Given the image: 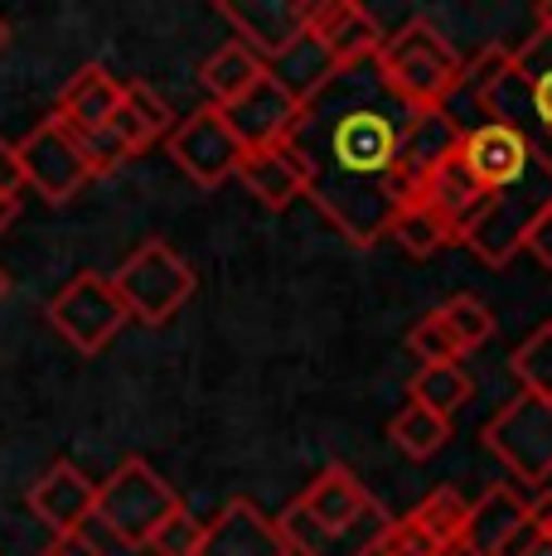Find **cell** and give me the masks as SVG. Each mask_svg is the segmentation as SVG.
<instances>
[{"instance_id":"obj_1","label":"cell","mask_w":552,"mask_h":556,"mask_svg":"<svg viewBox=\"0 0 552 556\" xmlns=\"http://www.w3.org/2000/svg\"><path fill=\"white\" fill-rule=\"evenodd\" d=\"M388 528V508L344 465H325L276 518L291 556H378Z\"/></svg>"},{"instance_id":"obj_2","label":"cell","mask_w":552,"mask_h":556,"mask_svg":"<svg viewBox=\"0 0 552 556\" xmlns=\"http://www.w3.org/2000/svg\"><path fill=\"white\" fill-rule=\"evenodd\" d=\"M378 83L402 112H441L455 98L461 83V53L446 45V35L431 20H407L398 35H384V49L374 53Z\"/></svg>"},{"instance_id":"obj_3","label":"cell","mask_w":552,"mask_h":556,"mask_svg":"<svg viewBox=\"0 0 552 556\" xmlns=\"http://www.w3.org/2000/svg\"><path fill=\"white\" fill-rule=\"evenodd\" d=\"M543 223H552V175L543 160L534 155V165H528V175L518 179V185L490 194L485 213L471 223V232H465V248L480 256L485 266L504 271V266L538 238Z\"/></svg>"},{"instance_id":"obj_4","label":"cell","mask_w":552,"mask_h":556,"mask_svg":"<svg viewBox=\"0 0 552 556\" xmlns=\"http://www.w3.org/2000/svg\"><path fill=\"white\" fill-rule=\"evenodd\" d=\"M116 301H122L126 319H141V325H165L195 295V266L185 262L170 242L151 238L141 242L122 266L108 276Z\"/></svg>"},{"instance_id":"obj_5","label":"cell","mask_w":552,"mask_h":556,"mask_svg":"<svg viewBox=\"0 0 552 556\" xmlns=\"http://www.w3.org/2000/svg\"><path fill=\"white\" fill-rule=\"evenodd\" d=\"M175 508H185L179 494L146 465L141 455L122 459V465L98 484V498H92V518H98L122 547H146L151 532L161 528Z\"/></svg>"},{"instance_id":"obj_6","label":"cell","mask_w":552,"mask_h":556,"mask_svg":"<svg viewBox=\"0 0 552 556\" xmlns=\"http://www.w3.org/2000/svg\"><path fill=\"white\" fill-rule=\"evenodd\" d=\"M398 136L402 122H392L378 106H349L325 131L335 175H315L311 185H384L398 169Z\"/></svg>"},{"instance_id":"obj_7","label":"cell","mask_w":552,"mask_h":556,"mask_svg":"<svg viewBox=\"0 0 552 556\" xmlns=\"http://www.w3.org/2000/svg\"><path fill=\"white\" fill-rule=\"evenodd\" d=\"M480 445L528 489H543L552 479V402L534 397V392H514L480 426Z\"/></svg>"},{"instance_id":"obj_8","label":"cell","mask_w":552,"mask_h":556,"mask_svg":"<svg viewBox=\"0 0 552 556\" xmlns=\"http://www.w3.org/2000/svg\"><path fill=\"white\" fill-rule=\"evenodd\" d=\"M45 315H49V325L59 329L63 344L88 358L102 354L126 325V309L116 301L112 281L98 271H78L68 286H59L54 301L45 305Z\"/></svg>"},{"instance_id":"obj_9","label":"cell","mask_w":552,"mask_h":556,"mask_svg":"<svg viewBox=\"0 0 552 556\" xmlns=\"http://www.w3.org/2000/svg\"><path fill=\"white\" fill-rule=\"evenodd\" d=\"M15 155H20V169H25V189H35L45 203H68L92 179L83 141L59 116H45L25 141H15Z\"/></svg>"},{"instance_id":"obj_10","label":"cell","mask_w":552,"mask_h":556,"mask_svg":"<svg viewBox=\"0 0 552 556\" xmlns=\"http://www.w3.org/2000/svg\"><path fill=\"white\" fill-rule=\"evenodd\" d=\"M165 146H170V160H175L199 189H218L223 179L238 175L242 146H238V136L228 131V122H223L218 106H199V112H189L185 122L165 136Z\"/></svg>"},{"instance_id":"obj_11","label":"cell","mask_w":552,"mask_h":556,"mask_svg":"<svg viewBox=\"0 0 552 556\" xmlns=\"http://www.w3.org/2000/svg\"><path fill=\"white\" fill-rule=\"evenodd\" d=\"M223 122H228V131L238 136L242 151H267V146H286L296 141V136L305 131V122H311V112H305L301 102H291L281 88L262 73L258 83H252L248 92H242L238 102L218 106Z\"/></svg>"},{"instance_id":"obj_12","label":"cell","mask_w":552,"mask_h":556,"mask_svg":"<svg viewBox=\"0 0 552 556\" xmlns=\"http://www.w3.org/2000/svg\"><path fill=\"white\" fill-rule=\"evenodd\" d=\"M461 160L485 194H499V189L518 185V179L528 175V165H534V141H528L524 126L480 122V126H465Z\"/></svg>"},{"instance_id":"obj_13","label":"cell","mask_w":552,"mask_h":556,"mask_svg":"<svg viewBox=\"0 0 552 556\" xmlns=\"http://www.w3.org/2000/svg\"><path fill=\"white\" fill-rule=\"evenodd\" d=\"M29 513L54 532L59 542H78L92 522V498H98V484L83 475L73 459H54L45 475L29 484Z\"/></svg>"},{"instance_id":"obj_14","label":"cell","mask_w":552,"mask_h":556,"mask_svg":"<svg viewBox=\"0 0 552 556\" xmlns=\"http://www.w3.org/2000/svg\"><path fill=\"white\" fill-rule=\"evenodd\" d=\"M305 35L325 49V59H330L339 73L359 68V63H368L384 49V25H378L364 5H354V0H321V5H311Z\"/></svg>"},{"instance_id":"obj_15","label":"cell","mask_w":552,"mask_h":556,"mask_svg":"<svg viewBox=\"0 0 552 556\" xmlns=\"http://www.w3.org/2000/svg\"><path fill=\"white\" fill-rule=\"evenodd\" d=\"M238 179L262 208H291L301 194H311L315 179V155L301 141L267 146V151H242Z\"/></svg>"},{"instance_id":"obj_16","label":"cell","mask_w":552,"mask_h":556,"mask_svg":"<svg viewBox=\"0 0 552 556\" xmlns=\"http://www.w3.org/2000/svg\"><path fill=\"white\" fill-rule=\"evenodd\" d=\"M538 522V504L524 498V489L514 484H494L485 489L480 498L465 513V532H461V547L471 556H504L514 547V538L524 528Z\"/></svg>"},{"instance_id":"obj_17","label":"cell","mask_w":552,"mask_h":556,"mask_svg":"<svg viewBox=\"0 0 552 556\" xmlns=\"http://www.w3.org/2000/svg\"><path fill=\"white\" fill-rule=\"evenodd\" d=\"M218 15L233 25L242 49H252L262 63H272L281 49H291L305 35L311 5L301 0H223Z\"/></svg>"},{"instance_id":"obj_18","label":"cell","mask_w":552,"mask_h":556,"mask_svg":"<svg viewBox=\"0 0 552 556\" xmlns=\"http://www.w3.org/2000/svg\"><path fill=\"white\" fill-rule=\"evenodd\" d=\"M199 556H291V547L276 532V518H267L252 498H228L214 522H204Z\"/></svg>"},{"instance_id":"obj_19","label":"cell","mask_w":552,"mask_h":556,"mask_svg":"<svg viewBox=\"0 0 552 556\" xmlns=\"http://www.w3.org/2000/svg\"><path fill=\"white\" fill-rule=\"evenodd\" d=\"M412 199L427 203L431 213H441L461 242H465V232H471V223L485 213V203H490V194H485V189L471 179V169H465L461 151H451L446 160H437V165H431L427 175L412 185Z\"/></svg>"},{"instance_id":"obj_20","label":"cell","mask_w":552,"mask_h":556,"mask_svg":"<svg viewBox=\"0 0 552 556\" xmlns=\"http://www.w3.org/2000/svg\"><path fill=\"white\" fill-rule=\"evenodd\" d=\"M116 106H122V83H116L102 63H88V68H78L68 83H63L54 116L73 136H92L112 122Z\"/></svg>"},{"instance_id":"obj_21","label":"cell","mask_w":552,"mask_h":556,"mask_svg":"<svg viewBox=\"0 0 552 556\" xmlns=\"http://www.w3.org/2000/svg\"><path fill=\"white\" fill-rule=\"evenodd\" d=\"M461 136H465V126L451 116V106H441V112H412L398 136V169L417 185L437 160L461 151Z\"/></svg>"},{"instance_id":"obj_22","label":"cell","mask_w":552,"mask_h":556,"mask_svg":"<svg viewBox=\"0 0 552 556\" xmlns=\"http://www.w3.org/2000/svg\"><path fill=\"white\" fill-rule=\"evenodd\" d=\"M267 78H272L291 102H301L305 112H311V102L321 98V92L339 78V68H335L330 59H325V49L315 45L311 35H301L291 49H281V53H276V59L267 63Z\"/></svg>"},{"instance_id":"obj_23","label":"cell","mask_w":552,"mask_h":556,"mask_svg":"<svg viewBox=\"0 0 552 556\" xmlns=\"http://www.w3.org/2000/svg\"><path fill=\"white\" fill-rule=\"evenodd\" d=\"M262 73H267V63L233 39V45L214 49V59H204V68H199V83H204V92L214 98L209 106H228V102H238L242 92H248L252 83L262 78Z\"/></svg>"},{"instance_id":"obj_24","label":"cell","mask_w":552,"mask_h":556,"mask_svg":"<svg viewBox=\"0 0 552 556\" xmlns=\"http://www.w3.org/2000/svg\"><path fill=\"white\" fill-rule=\"evenodd\" d=\"M388 238L398 242L407 256H431V252L455 248V242H461L451 232V223H446L441 213H431L427 203H417V199L398 203V213L388 218Z\"/></svg>"},{"instance_id":"obj_25","label":"cell","mask_w":552,"mask_h":556,"mask_svg":"<svg viewBox=\"0 0 552 556\" xmlns=\"http://www.w3.org/2000/svg\"><path fill=\"white\" fill-rule=\"evenodd\" d=\"M471 397H475V382L461 363H431V368H417V378L407 382V402L427 406V412L446 416V421Z\"/></svg>"},{"instance_id":"obj_26","label":"cell","mask_w":552,"mask_h":556,"mask_svg":"<svg viewBox=\"0 0 552 556\" xmlns=\"http://www.w3.org/2000/svg\"><path fill=\"white\" fill-rule=\"evenodd\" d=\"M431 315L441 319V329L455 339V349L461 354H475V349H485L494 339V329H499V319H494V309L480 301V295H471V291H461V295H451V301H441Z\"/></svg>"},{"instance_id":"obj_27","label":"cell","mask_w":552,"mask_h":556,"mask_svg":"<svg viewBox=\"0 0 552 556\" xmlns=\"http://www.w3.org/2000/svg\"><path fill=\"white\" fill-rule=\"evenodd\" d=\"M514 78H524L528 88V106H534L543 136H552V39L534 35L524 49H514Z\"/></svg>"},{"instance_id":"obj_28","label":"cell","mask_w":552,"mask_h":556,"mask_svg":"<svg viewBox=\"0 0 552 556\" xmlns=\"http://www.w3.org/2000/svg\"><path fill=\"white\" fill-rule=\"evenodd\" d=\"M388 435H392V445H398L407 459H431L446 441H451V421L437 416V412H427V406L407 402L398 416H392Z\"/></svg>"},{"instance_id":"obj_29","label":"cell","mask_w":552,"mask_h":556,"mask_svg":"<svg viewBox=\"0 0 552 556\" xmlns=\"http://www.w3.org/2000/svg\"><path fill=\"white\" fill-rule=\"evenodd\" d=\"M509 68H514V49L485 45L471 63H461V83H455V98H471L475 106H485V112H490V102H494L499 83L509 78Z\"/></svg>"},{"instance_id":"obj_30","label":"cell","mask_w":552,"mask_h":556,"mask_svg":"<svg viewBox=\"0 0 552 556\" xmlns=\"http://www.w3.org/2000/svg\"><path fill=\"white\" fill-rule=\"evenodd\" d=\"M509 372L518 378V392H534V397L552 402V319L538 325L534 334L509 354Z\"/></svg>"},{"instance_id":"obj_31","label":"cell","mask_w":552,"mask_h":556,"mask_svg":"<svg viewBox=\"0 0 552 556\" xmlns=\"http://www.w3.org/2000/svg\"><path fill=\"white\" fill-rule=\"evenodd\" d=\"M465 513H471V504H465L455 489H431L427 498H422L417 508L407 513L412 522H417L422 532H427L431 542H441V547H455L465 532Z\"/></svg>"},{"instance_id":"obj_32","label":"cell","mask_w":552,"mask_h":556,"mask_svg":"<svg viewBox=\"0 0 552 556\" xmlns=\"http://www.w3.org/2000/svg\"><path fill=\"white\" fill-rule=\"evenodd\" d=\"M199 538H204V522H199L189 508H175L161 528L151 532L146 552H155V556H199Z\"/></svg>"},{"instance_id":"obj_33","label":"cell","mask_w":552,"mask_h":556,"mask_svg":"<svg viewBox=\"0 0 552 556\" xmlns=\"http://www.w3.org/2000/svg\"><path fill=\"white\" fill-rule=\"evenodd\" d=\"M407 354L422 363V368H431V363H461L465 354L455 349V339L441 329V319L437 315H427V319H417V325L407 329Z\"/></svg>"},{"instance_id":"obj_34","label":"cell","mask_w":552,"mask_h":556,"mask_svg":"<svg viewBox=\"0 0 552 556\" xmlns=\"http://www.w3.org/2000/svg\"><path fill=\"white\" fill-rule=\"evenodd\" d=\"M122 106H126V112H131L151 136H170V131H175V116H170L165 98H161L155 88H146V83H122Z\"/></svg>"},{"instance_id":"obj_35","label":"cell","mask_w":552,"mask_h":556,"mask_svg":"<svg viewBox=\"0 0 552 556\" xmlns=\"http://www.w3.org/2000/svg\"><path fill=\"white\" fill-rule=\"evenodd\" d=\"M455 547H461V542H455ZM446 552H451V547L431 542L427 532H422L412 518H392V528H388L384 547H378V556H446Z\"/></svg>"},{"instance_id":"obj_36","label":"cell","mask_w":552,"mask_h":556,"mask_svg":"<svg viewBox=\"0 0 552 556\" xmlns=\"http://www.w3.org/2000/svg\"><path fill=\"white\" fill-rule=\"evenodd\" d=\"M20 189H25V169H20V155L10 141H0V194L5 199H20Z\"/></svg>"},{"instance_id":"obj_37","label":"cell","mask_w":552,"mask_h":556,"mask_svg":"<svg viewBox=\"0 0 552 556\" xmlns=\"http://www.w3.org/2000/svg\"><path fill=\"white\" fill-rule=\"evenodd\" d=\"M15 213H20V199H5V194H0V232L15 223Z\"/></svg>"},{"instance_id":"obj_38","label":"cell","mask_w":552,"mask_h":556,"mask_svg":"<svg viewBox=\"0 0 552 556\" xmlns=\"http://www.w3.org/2000/svg\"><path fill=\"white\" fill-rule=\"evenodd\" d=\"M538 528H543V538L552 542V498L548 504H538Z\"/></svg>"},{"instance_id":"obj_39","label":"cell","mask_w":552,"mask_h":556,"mask_svg":"<svg viewBox=\"0 0 552 556\" xmlns=\"http://www.w3.org/2000/svg\"><path fill=\"white\" fill-rule=\"evenodd\" d=\"M538 35L552 39V0H548V5H538Z\"/></svg>"},{"instance_id":"obj_40","label":"cell","mask_w":552,"mask_h":556,"mask_svg":"<svg viewBox=\"0 0 552 556\" xmlns=\"http://www.w3.org/2000/svg\"><path fill=\"white\" fill-rule=\"evenodd\" d=\"M10 45V25H5V20H0V49H5Z\"/></svg>"},{"instance_id":"obj_41","label":"cell","mask_w":552,"mask_h":556,"mask_svg":"<svg viewBox=\"0 0 552 556\" xmlns=\"http://www.w3.org/2000/svg\"><path fill=\"white\" fill-rule=\"evenodd\" d=\"M10 291V281H5V271H0V295H5Z\"/></svg>"},{"instance_id":"obj_42","label":"cell","mask_w":552,"mask_h":556,"mask_svg":"<svg viewBox=\"0 0 552 556\" xmlns=\"http://www.w3.org/2000/svg\"><path fill=\"white\" fill-rule=\"evenodd\" d=\"M446 556H471V552H465V547H451V552H446Z\"/></svg>"}]
</instances>
